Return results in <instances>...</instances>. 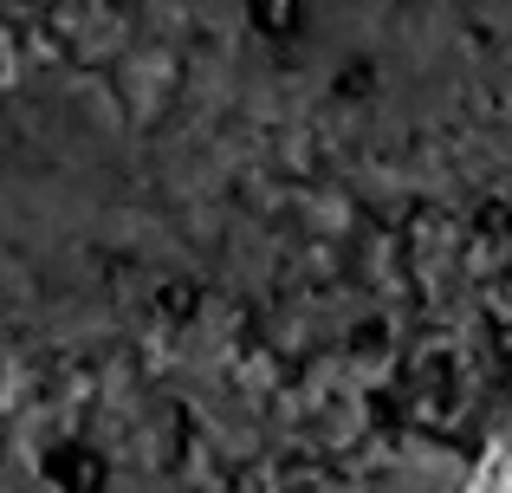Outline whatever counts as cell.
Listing matches in <instances>:
<instances>
[{"instance_id":"6da1fadb","label":"cell","mask_w":512,"mask_h":493,"mask_svg":"<svg viewBox=\"0 0 512 493\" xmlns=\"http://www.w3.org/2000/svg\"><path fill=\"white\" fill-rule=\"evenodd\" d=\"M480 493H512V435L500 442V455H493V468L480 474Z\"/></svg>"}]
</instances>
